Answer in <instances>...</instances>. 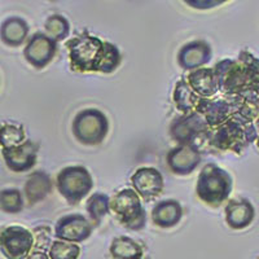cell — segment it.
I'll return each mask as SVG.
<instances>
[{
  "instance_id": "6da1fadb",
  "label": "cell",
  "mask_w": 259,
  "mask_h": 259,
  "mask_svg": "<svg viewBox=\"0 0 259 259\" xmlns=\"http://www.w3.org/2000/svg\"><path fill=\"white\" fill-rule=\"evenodd\" d=\"M70 69L75 73L112 74L122 62L118 47L87 30L66 41Z\"/></svg>"
},
{
  "instance_id": "7a4b0ae2",
  "label": "cell",
  "mask_w": 259,
  "mask_h": 259,
  "mask_svg": "<svg viewBox=\"0 0 259 259\" xmlns=\"http://www.w3.org/2000/svg\"><path fill=\"white\" fill-rule=\"evenodd\" d=\"M224 96H249L259 92V59L242 51L236 59H224L214 65Z\"/></svg>"
},
{
  "instance_id": "3957f363",
  "label": "cell",
  "mask_w": 259,
  "mask_h": 259,
  "mask_svg": "<svg viewBox=\"0 0 259 259\" xmlns=\"http://www.w3.org/2000/svg\"><path fill=\"white\" fill-rule=\"evenodd\" d=\"M259 131L254 122L237 114L223 124L209 130L203 145L215 152H233L241 154L251 143L256 142Z\"/></svg>"
},
{
  "instance_id": "277c9868",
  "label": "cell",
  "mask_w": 259,
  "mask_h": 259,
  "mask_svg": "<svg viewBox=\"0 0 259 259\" xmlns=\"http://www.w3.org/2000/svg\"><path fill=\"white\" fill-rule=\"evenodd\" d=\"M233 189V179L227 170L215 163H207L200 171L196 183L198 200L210 207L223 205Z\"/></svg>"
},
{
  "instance_id": "5b68a950",
  "label": "cell",
  "mask_w": 259,
  "mask_h": 259,
  "mask_svg": "<svg viewBox=\"0 0 259 259\" xmlns=\"http://www.w3.org/2000/svg\"><path fill=\"white\" fill-rule=\"evenodd\" d=\"M110 211L118 223L130 231H142L147 226V212L134 188L118 191L110 198Z\"/></svg>"
},
{
  "instance_id": "8992f818",
  "label": "cell",
  "mask_w": 259,
  "mask_h": 259,
  "mask_svg": "<svg viewBox=\"0 0 259 259\" xmlns=\"http://www.w3.org/2000/svg\"><path fill=\"white\" fill-rule=\"evenodd\" d=\"M74 138L83 145H99L109 133L108 117L97 108H85L75 114L71 123Z\"/></svg>"
},
{
  "instance_id": "52a82bcc",
  "label": "cell",
  "mask_w": 259,
  "mask_h": 259,
  "mask_svg": "<svg viewBox=\"0 0 259 259\" xmlns=\"http://www.w3.org/2000/svg\"><path fill=\"white\" fill-rule=\"evenodd\" d=\"M56 188L60 196L69 205H77L92 191L94 178L84 166H68L59 171L56 177Z\"/></svg>"
},
{
  "instance_id": "ba28073f",
  "label": "cell",
  "mask_w": 259,
  "mask_h": 259,
  "mask_svg": "<svg viewBox=\"0 0 259 259\" xmlns=\"http://www.w3.org/2000/svg\"><path fill=\"white\" fill-rule=\"evenodd\" d=\"M209 124L201 113L193 112L177 117L170 124V136L179 145H194L205 143Z\"/></svg>"
},
{
  "instance_id": "9c48e42d",
  "label": "cell",
  "mask_w": 259,
  "mask_h": 259,
  "mask_svg": "<svg viewBox=\"0 0 259 259\" xmlns=\"http://www.w3.org/2000/svg\"><path fill=\"white\" fill-rule=\"evenodd\" d=\"M34 246V233L25 227L9 226L2 230L0 249L7 259H26Z\"/></svg>"
},
{
  "instance_id": "30bf717a",
  "label": "cell",
  "mask_w": 259,
  "mask_h": 259,
  "mask_svg": "<svg viewBox=\"0 0 259 259\" xmlns=\"http://www.w3.org/2000/svg\"><path fill=\"white\" fill-rule=\"evenodd\" d=\"M57 53V41L48 36L46 32H34L26 41L24 57L32 68H46Z\"/></svg>"
},
{
  "instance_id": "8fae6325",
  "label": "cell",
  "mask_w": 259,
  "mask_h": 259,
  "mask_svg": "<svg viewBox=\"0 0 259 259\" xmlns=\"http://www.w3.org/2000/svg\"><path fill=\"white\" fill-rule=\"evenodd\" d=\"M94 231V224L82 214L64 215L56 222L53 235L57 240L78 244L89 239Z\"/></svg>"
},
{
  "instance_id": "7c38bea8",
  "label": "cell",
  "mask_w": 259,
  "mask_h": 259,
  "mask_svg": "<svg viewBox=\"0 0 259 259\" xmlns=\"http://www.w3.org/2000/svg\"><path fill=\"white\" fill-rule=\"evenodd\" d=\"M130 182L133 184V188L135 189L136 193L145 202H149L161 196L165 188V182L161 172L157 168L149 167V166L138 168L131 175Z\"/></svg>"
},
{
  "instance_id": "4fadbf2b",
  "label": "cell",
  "mask_w": 259,
  "mask_h": 259,
  "mask_svg": "<svg viewBox=\"0 0 259 259\" xmlns=\"http://www.w3.org/2000/svg\"><path fill=\"white\" fill-rule=\"evenodd\" d=\"M39 145L32 140L13 148H2V156L7 167L13 172H24L31 170L38 159Z\"/></svg>"
},
{
  "instance_id": "5bb4252c",
  "label": "cell",
  "mask_w": 259,
  "mask_h": 259,
  "mask_svg": "<svg viewBox=\"0 0 259 259\" xmlns=\"http://www.w3.org/2000/svg\"><path fill=\"white\" fill-rule=\"evenodd\" d=\"M166 163L175 175L192 174L201 163L200 149L194 145H178L166 154Z\"/></svg>"
},
{
  "instance_id": "9a60e30c",
  "label": "cell",
  "mask_w": 259,
  "mask_h": 259,
  "mask_svg": "<svg viewBox=\"0 0 259 259\" xmlns=\"http://www.w3.org/2000/svg\"><path fill=\"white\" fill-rule=\"evenodd\" d=\"M211 47L205 40H192L183 46L178 52V64L184 70L201 69L211 60Z\"/></svg>"
},
{
  "instance_id": "2e32d148",
  "label": "cell",
  "mask_w": 259,
  "mask_h": 259,
  "mask_svg": "<svg viewBox=\"0 0 259 259\" xmlns=\"http://www.w3.org/2000/svg\"><path fill=\"white\" fill-rule=\"evenodd\" d=\"M224 218L227 226L236 231L247 228L255 218V209L253 203L246 198H232L228 200L224 207Z\"/></svg>"
},
{
  "instance_id": "e0dca14e",
  "label": "cell",
  "mask_w": 259,
  "mask_h": 259,
  "mask_svg": "<svg viewBox=\"0 0 259 259\" xmlns=\"http://www.w3.org/2000/svg\"><path fill=\"white\" fill-rule=\"evenodd\" d=\"M186 79L201 99H212L221 91L218 74L214 68H201L189 71Z\"/></svg>"
},
{
  "instance_id": "ac0fdd59",
  "label": "cell",
  "mask_w": 259,
  "mask_h": 259,
  "mask_svg": "<svg viewBox=\"0 0 259 259\" xmlns=\"http://www.w3.org/2000/svg\"><path fill=\"white\" fill-rule=\"evenodd\" d=\"M53 183L50 175L46 171H34L27 177L24 186V196L27 205L34 206L40 201L46 200L52 192Z\"/></svg>"
},
{
  "instance_id": "d6986e66",
  "label": "cell",
  "mask_w": 259,
  "mask_h": 259,
  "mask_svg": "<svg viewBox=\"0 0 259 259\" xmlns=\"http://www.w3.org/2000/svg\"><path fill=\"white\" fill-rule=\"evenodd\" d=\"M183 218V207L177 200H163L152 209V221L159 228L175 227Z\"/></svg>"
},
{
  "instance_id": "ffe728a7",
  "label": "cell",
  "mask_w": 259,
  "mask_h": 259,
  "mask_svg": "<svg viewBox=\"0 0 259 259\" xmlns=\"http://www.w3.org/2000/svg\"><path fill=\"white\" fill-rule=\"evenodd\" d=\"M29 25L24 18L12 16L3 21L0 27V38L8 47H20L29 36Z\"/></svg>"
},
{
  "instance_id": "44dd1931",
  "label": "cell",
  "mask_w": 259,
  "mask_h": 259,
  "mask_svg": "<svg viewBox=\"0 0 259 259\" xmlns=\"http://www.w3.org/2000/svg\"><path fill=\"white\" fill-rule=\"evenodd\" d=\"M201 97L192 90L186 78L178 80L172 91V101L182 114H189L197 110Z\"/></svg>"
},
{
  "instance_id": "7402d4cb",
  "label": "cell",
  "mask_w": 259,
  "mask_h": 259,
  "mask_svg": "<svg viewBox=\"0 0 259 259\" xmlns=\"http://www.w3.org/2000/svg\"><path fill=\"white\" fill-rule=\"evenodd\" d=\"M109 253L113 259H143L144 249L128 236H118L110 244Z\"/></svg>"
},
{
  "instance_id": "603a6c76",
  "label": "cell",
  "mask_w": 259,
  "mask_h": 259,
  "mask_svg": "<svg viewBox=\"0 0 259 259\" xmlns=\"http://www.w3.org/2000/svg\"><path fill=\"white\" fill-rule=\"evenodd\" d=\"M85 211L94 226H99L106 215L110 212V197L108 194L97 192L87 200Z\"/></svg>"
},
{
  "instance_id": "cb8c5ba5",
  "label": "cell",
  "mask_w": 259,
  "mask_h": 259,
  "mask_svg": "<svg viewBox=\"0 0 259 259\" xmlns=\"http://www.w3.org/2000/svg\"><path fill=\"white\" fill-rule=\"evenodd\" d=\"M26 134L24 127L16 123L3 122L0 130V143L2 148H13L26 142Z\"/></svg>"
},
{
  "instance_id": "d4e9b609",
  "label": "cell",
  "mask_w": 259,
  "mask_h": 259,
  "mask_svg": "<svg viewBox=\"0 0 259 259\" xmlns=\"http://www.w3.org/2000/svg\"><path fill=\"white\" fill-rule=\"evenodd\" d=\"M24 192L17 188H7L0 193V209L8 214H17L24 210Z\"/></svg>"
},
{
  "instance_id": "484cf974",
  "label": "cell",
  "mask_w": 259,
  "mask_h": 259,
  "mask_svg": "<svg viewBox=\"0 0 259 259\" xmlns=\"http://www.w3.org/2000/svg\"><path fill=\"white\" fill-rule=\"evenodd\" d=\"M46 34L56 41H62L70 34V24L61 15H52L45 22Z\"/></svg>"
},
{
  "instance_id": "4316f807",
  "label": "cell",
  "mask_w": 259,
  "mask_h": 259,
  "mask_svg": "<svg viewBox=\"0 0 259 259\" xmlns=\"http://www.w3.org/2000/svg\"><path fill=\"white\" fill-rule=\"evenodd\" d=\"M48 254L51 259H78L80 255V247L74 242L56 240L52 241Z\"/></svg>"
},
{
  "instance_id": "83f0119b",
  "label": "cell",
  "mask_w": 259,
  "mask_h": 259,
  "mask_svg": "<svg viewBox=\"0 0 259 259\" xmlns=\"http://www.w3.org/2000/svg\"><path fill=\"white\" fill-rule=\"evenodd\" d=\"M32 233H34V239H35V246H34V250H43L46 251V249L48 247L50 250L51 245V235H52V230L51 227L48 226H39L35 227L32 230Z\"/></svg>"
},
{
  "instance_id": "f1b7e54d",
  "label": "cell",
  "mask_w": 259,
  "mask_h": 259,
  "mask_svg": "<svg viewBox=\"0 0 259 259\" xmlns=\"http://www.w3.org/2000/svg\"><path fill=\"white\" fill-rule=\"evenodd\" d=\"M224 2H192V0H187L186 4H188L192 8H212L219 4H223Z\"/></svg>"
},
{
  "instance_id": "f546056e",
  "label": "cell",
  "mask_w": 259,
  "mask_h": 259,
  "mask_svg": "<svg viewBox=\"0 0 259 259\" xmlns=\"http://www.w3.org/2000/svg\"><path fill=\"white\" fill-rule=\"evenodd\" d=\"M26 259H51L50 254L43 250H32Z\"/></svg>"
},
{
  "instance_id": "4dcf8cb0",
  "label": "cell",
  "mask_w": 259,
  "mask_h": 259,
  "mask_svg": "<svg viewBox=\"0 0 259 259\" xmlns=\"http://www.w3.org/2000/svg\"><path fill=\"white\" fill-rule=\"evenodd\" d=\"M256 147H258L259 149V135H258V139H256Z\"/></svg>"
},
{
  "instance_id": "1f68e13d",
  "label": "cell",
  "mask_w": 259,
  "mask_h": 259,
  "mask_svg": "<svg viewBox=\"0 0 259 259\" xmlns=\"http://www.w3.org/2000/svg\"><path fill=\"white\" fill-rule=\"evenodd\" d=\"M258 259H259V258H258Z\"/></svg>"
}]
</instances>
